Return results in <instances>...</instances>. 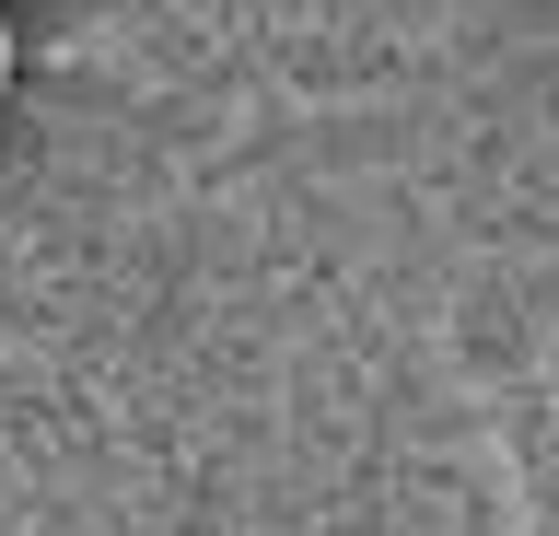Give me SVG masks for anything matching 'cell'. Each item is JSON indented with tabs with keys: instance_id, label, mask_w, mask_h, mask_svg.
<instances>
[{
	"instance_id": "6da1fadb",
	"label": "cell",
	"mask_w": 559,
	"mask_h": 536,
	"mask_svg": "<svg viewBox=\"0 0 559 536\" xmlns=\"http://www.w3.org/2000/svg\"><path fill=\"white\" fill-rule=\"evenodd\" d=\"M0 82H12V36H0Z\"/></svg>"
}]
</instances>
